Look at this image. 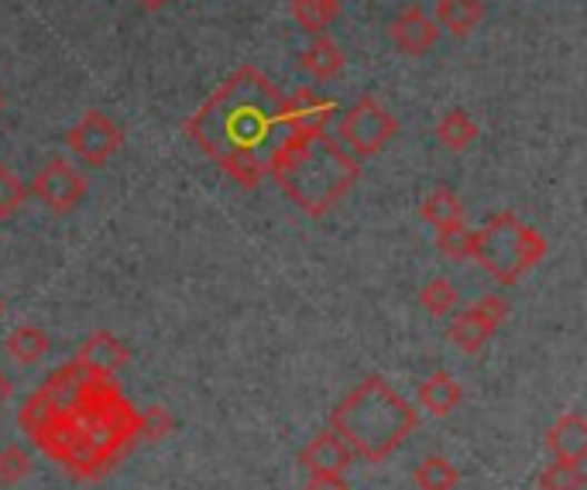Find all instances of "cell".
<instances>
[{
  "mask_svg": "<svg viewBox=\"0 0 587 490\" xmlns=\"http://www.w3.org/2000/svg\"><path fill=\"white\" fill-rule=\"evenodd\" d=\"M289 97L258 72L241 69L189 117L186 134L241 182L261 179L289 138Z\"/></svg>",
  "mask_w": 587,
  "mask_h": 490,
  "instance_id": "6da1fadb",
  "label": "cell"
},
{
  "mask_svg": "<svg viewBox=\"0 0 587 490\" xmlns=\"http://www.w3.org/2000/svg\"><path fill=\"white\" fill-rule=\"evenodd\" d=\"M271 169L279 172L282 186L302 199L306 207H324L327 199L340 196L358 176L355 158L344 154L324 131L317 134H289L286 144L271 158Z\"/></svg>",
  "mask_w": 587,
  "mask_h": 490,
  "instance_id": "7a4b0ae2",
  "label": "cell"
},
{
  "mask_svg": "<svg viewBox=\"0 0 587 490\" xmlns=\"http://www.w3.org/2000/svg\"><path fill=\"white\" fill-rule=\"evenodd\" d=\"M399 124L375 97H361L355 107L347 110L344 124H340V138L361 151V154H375L378 148H385L388 138H396Z\"/></svg>",
  "mask_w": 587,
  "mask_h": 490,
  "instance_id": "3957f363",
  "label": "cell"
},
{
  "mask_svg": "<svg viewBox=\"0 0 587 490\" xmlns=\"http://www.w3.org/2000/svg\"><path fill=\"white\" fill-rule=\"evenodd\" d=\"M125 141V131L113 124V120L100 110H87L80 124L72 128L69 134V144L72 151L80 154L83 161H90V166H100V161H107L117 148H121Z\"/></svg>",
  "mask_w": 587,
  "mask_h": 490,
  "instance_id": "277c9868",
  "label": "cell"
},
{
  "mask_svg": "<svg viewBox=\"0 0 587 490\" xmlns=\"http://www.w3.org/2000/svg\"><path fill=\"white\" fill-rule=\"evenodd\" d=\"M437 38H440L437 21L429 18V14H422L419 8H409L396 21H391V42H396L409 56H419L426 49H434Z\"/></svg>",
  "mask_w": 587,
  "mask_h": 490,
  "instance_id": "5b68a950",
  "label": "cell"
},
{
  "mask_svg": "<svg viewBox=\"0 0 587 490\" xmlns=\"http://www.w3.org/2000/svg\"><path fill=\"white\" fill-rule=\"evenodd\" d=\"M34 192L42 199H49L56 210H66V207H72V202L83 196V179L76 176L66 161H52V166H46L42 172H38Z\"/></svg>",
  "mask_w": 587,
  "mask_h": 490,
  "instance_id": "8992f818",
  "label": "cell"
},
{
  "mask_svg": "<svg viewBox=\"0 0 587 490\" xmlns=\"http://www.w3.org/2000/svg\"><path fill=\"white\" fill-rule=\"evenodd\" d=\"M481 18H485L481 0H437V28L467 34L471 28H478Z\"/></svg>",
  "mask_w": 587,
  "mask_h": 490,
  "instance_id": "52a82bcc",
  "label": "cell"
},
{
  "mask_svg": "<svg viewBox=\"0 0 587 490\" xmlns=\"http://www.w3.org/2000/svg\"><path fill=\"white\" fill-rule=\"evenodd\" d=\"M302 69L317 79H334L344 69V52L330 38H312V46L302 52Z\"/></svg>",
  "mask_w": 587,
  "mask_h": 490,
  "instance_id": "ba28073f",
  "label": "cell"
},
{
  "mask_svg": "<svg viewBox=\"0 0 587 490\" xmlns=\"http://www.w3.org/2000/svg\"><path fill=\"white\" fill-rule=\"evenodd\" d=\"M437 134H440V141H444L447 148L460 151V148H467V144L478 138V128H475V120L467 117L464 110H450V113H444Z\"/></svg>",
  "mask_w": 587,
  "mask_h": 490,
  "instance_id": "9c48e42d",
  "label": "cell"
},
{
  "mask_svg": "<svg viewBox=\"0 0 587 490\" xmlns=\"http://www.w3.org/2000/svg\"><path fill=\"white\" fill-rule=\"evenodd\" d=\"M337 4L340 0H292V14L306 31L317 34L337 18Z\"/></svg>",
  "mask_w": 587,
  "mask_h": 490,
  "instance_id": "30bf717a",
  "label": "cell"
},
{
  "mask_svg": "<svg viewBox=\"0 0 587 490\" xmlns=\"http://www.w3.org/2000/svg\"><path fill=\"white\" fill-rule=\"evenodd\" d=\"M18 202H21V182L8 169H0V213L8 207H18Z\"/></svg>",
  "mask_w": 587,
  "mask_h": 490,
  "instance_id": "8fae6325",
  "label": "cell"
},
{
  "mask_svg": "<svg viewBox=\"0 0 587 490\" xmlns=\"http://www.w3.org/2000/svg\"><path fill=\"white\" fill-rule=\"evenodd\" d=\"M138 4H141V8H148V11H159V8H166V4H169V0H138Z\"/></svg>",
  "mask_w": 587,
  "mask_h": 490,
  "instance_id": "7c38bea8",
  "label": "cell"
}]
</instances>
